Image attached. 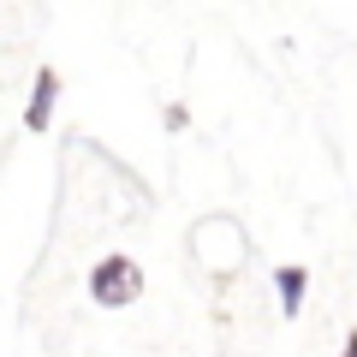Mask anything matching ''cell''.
<instances>
[{
  "label": "cell",
  "instance_id": "1",
  "mask_svg": "<svg viewBox=\"0 0 357 357\" xmlns=\"http://www.w3.org/2000/svg\"><path fill=\"white\" fill-rule=\"evenodd\" d=\"M89 298L107 310H126L143 298V268L131 262V256H102V262L89 268Z\"/></svg>",
  "mask_w": 357,
  "mask_h": 357
},
{
  "label": "cell",
  "instance_id": "2",
  "mask_svg": "<svg viewBox=\"0 0 357 357\" xmlns=\"http://www.w3.org/2000/svg\"><path fill=\"white\" fill-rule=\"evenodd\" d=\"M54 107H60V72L36 66V84H30V102H24V131H48Z\"/></svg>",
  "mask_w": 357,
  "mask_h": 357
},
{
  "label": "cell",
  "instance_id": "3",
  "mask_svg": "<svg viewBox=\"0 0 357 357\" xmlns=\"http://www.w3.org/2000/svg\"><path fill=\"white\" fill-rule=\"evenodd\" d=\"M274 298H280V316L292 321L298 310H304V298H310V268L304 262H280L274 268Z\"/></svg>",
  "mask_w": 357,
  "mask_h": 357
},
{
  "label": "cell",
  "instance_id": "4",
  "mask_svg": "<svg viewBox=\"0 0 357 357\" xmlns=\"http://www.w3.org/2000/svg\"><path fill=\"white\" fill-rule=\"evenodd\" d=\"M185 126H191V107L173 102V107H167V131H185Z\"/></svg>",
  "mask_w": 357,
  "mask_h": 357
},
{
  "label": "cell",
  "instance_id": "5",
  "mask_svg": "<svg viewBox=\"0 0 357 357\" xmlns=\"http://www.w3.org/2000/svg\"><path fill=\"white\" fill-rule=\"evenodd\" d=\"M340 357H357V328L345 333V351H340Z\"/></svg>",
  "mask_w": 357,
  "mask_h": 357
}]
</instances>
